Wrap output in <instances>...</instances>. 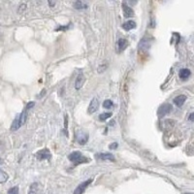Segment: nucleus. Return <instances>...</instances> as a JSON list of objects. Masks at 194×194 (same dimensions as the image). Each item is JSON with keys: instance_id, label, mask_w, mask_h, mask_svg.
Segmentation results:
<instances>
[{"instance_id": "obj_1", "label": "nucleus", "mask_w": 194, "mask_h": 194, "mask_svg": "<svg viewBox=\"0 0 194 194\" xmlns=\"http://www.w3.org/2000/svg\"><path fill=\"white\" fill-rule=\"evenodd\" d=\"M27 111H28V110L25 109L21 115H19V116L14 119L13 123H12V126H11L12 131H16V130H18L19 127H21V125H23L24 122H25L26 116H27Z\"/></svg>"}, {"instance_id": "obj_2", "label": "nucleus", "mask_w": 194, "mask_h": 194, "mask_svg": "<svg viewBox=\"0 0 194 194\" xmlns=\"http://www.w3.org/2000/svg\"><path fill=\"white\" fill-rule=\"evenodd\" d=\"M68 159H69L71 162H73L75 165H78V164H81V163H85V162H89V159L83 156L80 151H73L72 153H70L69 155H68Z\"/></svg>"}, {"instance_id": "obj_3", "label": "nucleus", "mask_w": 194, "mask_h": 194, "mask_svg": "<svg viewBox=\"0 0 194 194\" xmlns=\"http://www.w3.org/2000/svg\"><path fill=\"white\" fill-rule=\"evenodd\" d=\"M171 111H172V106L170 104H167L166 103V104H163L159 107L158 111H157V115H158L159 117H163L167 116Z\"/></svg>"}, {"instance_id": "obj_4", "label": "nucleus", "mask_w": 194, "mask_h": 194, "mask_svg": "<svg viewBox=\"0 0 194 194\" xmlns=\"http://www.w3.org/2000/svg\"><path fill=\"white\" fill-rule=\"evenodd\" d=\"M76 140L80 145H85L87 144L88 140V133L83 131H77L76 133Z\"/></svg>"}, {"instance_id": "obj_5", "label": "nucleus", "mask_w": 194, "mask_h": 194, "mask_svg": "<svg viewBox=\"0 0 194 194\" xmlns=\"http://www.w3.org/2000/svg\"><path fill=\"white\" fill-rule=\"evenodd\" d=\"M91 183H92V179H89L88 181H83V183H81V185H79L78 187L76 188L75 191H74V194H83V192H85V188H87Z\"/></svg>"}, {"instance_id": "obj_6", "label": "nucleus", "mask_w": 194, "mask_h": 194, "mask_svg": "<svg viewBox=\"0 0 194 194\" xmlns=\"http://www.w3.org/2000/svg\"><path fill=\"white\" fill-rule=\"evenodd\" d=\"M98 107H99V101H98V99L95 97L92 98V100L90 101V104L87 109L88 114H93V113H95L98 110Z\"/></svg>"}, {"instance_id": "obj_7", "label": "nucleus", "mask_w": 194, "mask_h": 194, "mask_svg": "<svg viewBox=\"0 0 194 194\" xmlns=\"http://www.w3.org/2000/svg\"><path fill=\"white\" fill-rule=\"evenodd\" d=\"M127 47V41L125 39H119L116 45V51L117 53H122Z\"/></svg>"}, {"instance_id": "obj_8", "label": "nucleus", "mask_w": 194, "mask_h": 194, "mask_svg": "<svg viewBox=\"0 0 194 194\" xmlns=\"http://www.w3.org/2000/svg\"><path fill=\"white\" fill-rule=\"evenodd\" d=\"M36 156H37V158L39 160L49 159V158H51V153L48 149H42V151H38V153H36Z\"/></svg>"}, {"instance_id": "obj_9", "label": "nucleus", "mask_w": 194, "mask_h": 194, "mask_svg": "<svg viewBox=\"0 0 194 194\" xmlns=\"http://www.w3.org/2000/svg\"><path fill=\"white\" fill-rule=\"evenodd\" d=\"M85 82V76H83V73H80V74L78 75L77 79H76V81H75V87L77 88V89H80V88H82V87L83 85Z\"/></svg>"}, {"instance_id": "obj_10", "label": "nucleus", "mask_w": 194, "mask_h": 194, "mask_svg": "<svg viewBox=\"0 0 194 194\" xmlns=\"http://www.w3.org/2000/svg\"><path fill=\"white\" fill-rule=\"evenodd\" d=\"M185 101H186L185 95H179V96L175 97V99H174V104L178 107H181L183 104H185Z\"/></svg>"}, {"instance_id": "obj_11", "label": "nucleus", "mask_w": 194, "mask_h": 194, "mask_svg": "<svg viewBox=\"0 0 194 194\" xmlns=\"http://www.w3.org/2000/svg\"><path fill=\"white\" fill-rule=\"evenodd\" d=\"M122 9H123V13L125 18H130V17L134 16V11L130 8L129 6H127L125 3H122Z\"/></svg>"}, {"instance_id": "obj_12", "label": "nucleus", "mask_w": 194, "mask_h": 194, "mask_svg": "<svg viewBox=\"0 0 194 194\" xmlns=\"http://www.w3.org/2000/svg\"><path fill=\"white\" fill-rule=\"evenodd\" d=\"M190 74H191V72H190L189 69L183 68V69H181L179 76H180V78L181 79V80H187L188 77L190 76Z\"/></svg>"}, {"instance_id": "obj_13", "label": "nucleus", "mask_w": 194, "mask_h": 194, "mask_svg": "<svg viewBox=\"0 0 194 194\" xmlns=\"http://www.w3.org/2000/svg\"><path fill=\"white\" fill-rule=\"evenodd\" d=\"M98 158L103 159V160H112L115 161V157L112 153H99L97 154Z\"/></svg>"}, {"instance_id": "obj_14", "label": "nucleus", "mask_w": 194, "mask_h": 194, "mask_svg": "<svg viewBox=\"0 0 194 194\" xmlns=\"http://www.w3.org/2000/svg\"><path fill=\"white\" fill-rule=\"evenodd\" d=\"M135 26H136L135 21H126V23H125L123 25H122V28H123L124 30H126V31H129V30H131V29H133Z\"/></svg>"}, {"instance_id": "obj_15", "label": "nucleus", "mask_w": 194, "mask_h": 194, "mask_svg": "<svg viewBox=\"0 0 194 194\" xmlns=\"http://www.w3.org/2000/svg\"><path fill=\"white\" fill-rule=\"evenodd\" d=\"M8 179H9L8 174L5 173L3 170H1V169H0V183H6V181H8Z\"/></svg>"}, {"instance_id": "obj_16", "label": "nucleus", "mask_w": 194, "mask_h": 194, "mask_svg": "<svg viewBox=\"0 0 194 194\" xmlns=\"http://www.w3.org/2000/svg\"><path fill=\"white\" fill-rule=\"evenodd\" d=\"M74 7L76 9H87V5L85 4L83 1H77L74 3Z\"/></svg>"}, {"instance_id": "obj_17", "label": "nucleus", "mask_w": 194, "mask_h": 194, "mask_svg": "<svg viewBox=\"0 0 194 194\" xmlns=\"http://www.w3.org/2000/svg\"><path fill=\"white\" fill-rule=\"evenodd\" d=\"M110 117H112L111 113H104V114H101L99 116V119L100 120H106L107 119H109Z\"/></svg>"}, {"instance_id": "obj_18", "label": "nucleus", "mask_w": 194, "mask_h": 194, "mask_svg": "<svg viewBox=\"0 0 194 194\" xmlns=\"http://www.w3.org/2000/svg\"><path fill=\"white\" fill-rule=\"evenodd\" d=\"M113 102L111 101V100H106V101H104V103H103V107L106 108V109H110L111 107H113Z\"/></svg>"}, {"instance_id": "obj_19", "label": "nucleus", "mask_w": 194, "mask_h": 194, "mask_svg": "<svg viewBox=\"0 0 194 194\" xmlns=\"http://www.w3.org/2000/svg\"><path fill=\"white\" fill-rule=\"evenodd\" d=\"M8 194H19V186H14L8 190Z\"/></svg>"}, {"instance_id": "obj_20", "label": "nucleus", "mask_w": 194, "mask_h": 194, "mask_svg": "<svg viewBox=\"0 0 194 194\" xmlns=\"http://www.w3.org/2000/svg\"><path fill=\"white\" fill-rule=\"evenodd\" d=\"M107 67H108V64H107V63H105L104 65L101 64V65L99 66V67H98V73H102V72H104V71L107 69Z\"/></svg>"}, {"instance_id": "obj_21", "label": "nucleus", "mask_w": 194, "mask_h": 194, "mask_svg": "<svg viewBox=\"0 0 194 194\" xmlns=\"http://www.w3.org/2000/svg\"><path fill=\"white\" fill-rule=\"evenodd\" d=\"M117 143H113V144L110 145L109 148L111 149H117Z\"/></svg>"}, {"instance_id": "obj_22", "label": "nucleus", "mask_w": 194, "mask_h": 194, "mask_svg": "<svg viewBox=\"0 0 194 194\" xmlns=\"http://www.w3.org/2000/svg\"><path fill=\"white\" fill-rule=\"evenodd\" d=\"M188 119H189L190 121H194V112L191 113L189 116H188Z\"/></svg>"}, {"instance_id": "obj_23", "label": "nucleus", "mask_w": 194, "mask_h": 194, "mask_svg": "<svg viewBox=\"0 0 194 194\" xmlns=\"http://www.w3.org/2000/svg\"><path fill=\"white\" fill-rule=\"evenodd\" d=\"M185 194H191V193H185Z\"/></svg>"}, {"instance_id": "obj_24", "label": "nucleus", "mask_w": 194, "mask_h": 194, "mask_svg": "<svg viewBox=\"0 0 194 194\" xmlns=\"http://www.w3.org/2000/svg\"><path fill=\"white\" fill-rule=\"evenodd\" d=\"M0 163H1V159H0Z\"/></svg>"}]
</instances>
